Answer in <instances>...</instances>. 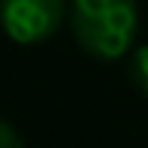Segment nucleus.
Masks as SVG:
<instances>
[{"mask_svg":"<svg viewBox=\"0 0 148 148\" xmlns=\"http://www.w3.org/2000/svg\"><path fill=\"white\" fill-rule=\"evenodd\" d=\"M76 42L97 60H121L133 49L139 27L136 0H70Z\"/></svg>","mask_w":148,"mask_h":148,"instance_id":"obj_1","label":"nucleus"},{"mask_svg":"<svg viewBox=\"0 0 148 148\" xmlns=\"http://www.w3.org/2000/svg\"><path fill=\"white\" fill-rule=\"evenodd\" d=\"M66 0H0V27L18 45H36L64 24Z\"/></svg>","mask_w":148,"mask_h":148,"instance_id":"obj_2","label":"nucleus"},{"mask_svg":"<svg viewBox=\"0 0 148 148\" xmlns=\"http://www.w3.org/2000/svg\"><path fill=\"white\" fill-rule=\"evenodd\" d=\"M130 79H133V85L148 97V42L133 51V58H130Z\"/></svg>","mask_w":148,"mask_h":148,"instance_id":"obj_3","label":"nucleus"},{"mask_svg":"<svg viewBox=\"0 0 148 148\" xmlns=\"http://www.w3.org/2000/svg\"><path fill=\"white\" fill-rule=\"evenodd\" d=\"M18 145H21V136L15 133V127L0 118V148H18Z\"/></svg>","mask_w":148,"mask_h":148,"instance_id":"obj_4","label":"nucleus"}]
</instances>
